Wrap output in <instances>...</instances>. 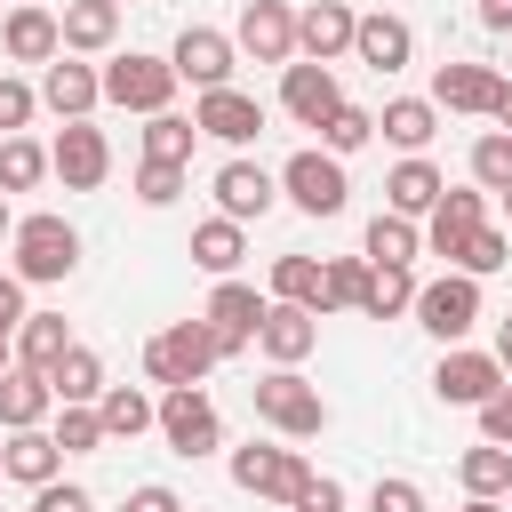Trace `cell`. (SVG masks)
I'll use <instances>...</instances> for the list:
<instances>
[{
    "label": "cell",
    "mask_w": 512,
    "mask_h": 512,
    "mask_svg": "<svg viewBox=\"0 0 512 512\" xmlns=\"http://www.w3.org/2000/svg\"><path fill=\"white\" fill-rule=\"evenodd\" d=\"M248 400H256V424H272L280 440H320V432H328V400H320V384H304L296 368L256 376Z\"/></svg>",
    "instance_id": "1"
},
{
    "label": "cell",
    "mask_w": 512,
    "mask_h": 512,
    "mask_svg": "<svg viewBox=\"0 0 512 512\" xmlns=\"http://www.w3.org/2000/svg\"><path fill=\"white\" fill-rule=\"evenodd\" d=\"M0 472H8V480H24V488H48V480L64 472V448H56L48 432H8V448H0Z\"/></svg>",
    "instance_id": "31"
},
{
    "label": "cell",
    "mask_w": 512,
    "mask_h": 512,
    "mask_svg": "<svg viewBox=\"0 0 512 512\" xmlns=\"http://www.w3.org/2000/svg\"><path fill=\"white\" fill-rule=\"evenodd\" d=\"M232 480H240L248 496H272V504H288V496L312 480V464H304L296 448H280V440H248V448H232Z\"/></svg>",
    "instance_id": "8"
},
{
    "label": "cell",
    "mask_w": 512,
    "mask_h": 512,
    "mask_svg": "<svg viewBox=\"0 0 512 512\" xmlns=\"http://www.w3.org/2000/svg\"><path fill=\"white\" fill-rule=\"evenodd\" d=\"M192 136H200V128H192L184 112H152V120H144V160L184 168V160H192Z\"/></svg>",
    "instance_id": "36"
},
{
    "label": "cell",
    "mask_w": 512,
    "mask_h": 512,
    "mask_svg": "<svg viewBox=\"0 0 512 512\" xmlns=\"http://www.w3.org/2000/svg\"><path fill=\"white\" fill-rule=\"evenodd\" d=\"M112 8H120V0H112Z\"/></svg>",
    "instance_id": "60"
},
{
    "label": "cell",
    "mask_w": 512,
    "mask_h": 512,
    "mask_svg": "<svg viewBox=\"0 0 512 512\" xmlns=\"http://www.w3.org/2000/svg\"><path fill=\"white\" fill-rule=\"evenodd\" d=\"M216 360H224V352H216V328H208V320H176V328H160V336L144 344V376H152L160 392L200 384Z\"/></svg>",
    "instance_id": "3"
},
{
    "label": "cell",
    "mask_w": 512,
    "mask_h": 512,
    "mask_svg": "<svg viewBox=\"0 0 512 512\" xmlns=\"http://www.w3.org/2000/svg\"><path fill=\"white\" fill-rule=\"evenodd\" d=\"M8 248H16V280L24 288H48V280H72L80 272V232L64 216H16Z\"/></svg>",
    "instance_id": "2"
},
{
    "label": "cell",
    "mask_w": 512,
    "mask_h": 512,
    "mask_svg": "<svg viewBox=\"0 0 512 512\" xmlns=\"http://www.w3.org/2000/svg\"><path fill=\"white\" fill-rule=\"evenodd\" d=\"M16 8H24V0H16Z\"/></svg>",
    "instance_id": "59"
},
{
    "label": "cell",
    "mask_w": 512,
    "mask_h": 512,
    "mask_svg": "<svg viewBox=\"0 0 512 512\" xmlns=\"http://www.w3.org/2000/svg\"><path fill=\"white\" fill-rule=\"evenodd\" d=\"M8 232H16V208H8V192H0V240H8Z\"/></svg>",
    "instance_id": "54"
},
{
    "label": "cell",
    "mask_w": 512,
    "mask_h": 512,
    "mask_svg": "<svg viewBox=\"0 0 512 512\" xmlns=\"http://www.w3.org/2000/svg\"><path fill=\"white\" fill-rule=\"evenodd\" d=\"M272 304H304L320 320V256H280L272 264Z\"/></svg>",
    "instance_id": "37"
},
{
    "label": "cell",
    "mask_w": 512,
    "mask_h": 512,
    "mask_svg": "<svg viewBox=\"0 0 512 512\" xmlns=\"http://www.w3.org/2000/svg\"><path fill=\"white\" fill-rule=\"evenodd\" d=\"M496 384H504L496 352H472V344H448V352H440V368H432V392H440L448 408H480Z\"/></svg>",
    "instance_id": "14"
},
{
    "label": "cell",
    "mask_w": 512,
    "mask_h": 512,
    "mask_svg": "<svg viewBox=\"0 0 512 512\" xmlns=\"http://www.w3.org/2000/svg\"><path fill=\"white\" fill-rule=\"evenodd\" d=\"M512 264V232H496V224H480L472 240H464V256L448 264V272H464V280H488V272H504Z\"/></svg>",
    "instance_id": "39"
},
{
    "label": "cell",
    "mask_w": 512,
    "mask_h": 512,
    "mask_svg": "<svg viewBox=\"0 0 512 512\" xmlns=\"http://www.w3.org/2000/svg\"><path fill=\"white\" fill-rule=\"evenodd\" d=\"M56 32H64V56H104L120 40V8L112 0H64Z\"/></svg>",
    "instance_id": "25"
},
{
    "label": "cell",
    "mask_w": 512,
    "mask_h": 512,
    "mask_svg": "<svg viewBox=\"0 0 512 512\" xmlns=\"http://www.w3.org/2000/svg\"><path fill=\"white\" fill-rule=\"evenodd\" d=\"M480 24L488 32H512V0H480Z\"/></svg>",
    "instance_id": "52"
},
{
    "label": "cell",
    "mask_w": 512,
    "mask_h": 512,
    "mask_svg": "<svg viewBox=\"0 0 512 512\" xmlns=\"http://www.w3.org/2000/svg\"><path fill=\"white\" fill-rule=\"evenodd\" d=\"M368 512H424V488L416 480H376L368 488Z\"/></svg>",
    "instance_id": "48"
},
{
    "label": "cell",
    "mask_w": 512,
    "mask_h": 512,
    "mask_svg": "<svg viewBox=\"0 0 512 512\" xmlns=\"http://www.w3.org/2000/svg\"><path fill=\"white\" fill-rule=\"evenodd\" d=\"M488 352H496V368H504V376H512V312H504V320H496V344H488Z\"/></svg>",
    "instance_id": "53"
},
{
    "label": "cell",
    "mask_w": 512,
    "mask_h": 512,
    "mask_svg": "<svg viewBox=\"0 0 512 512\" xmlns=\"http://www.w3.org/2000/svg\"><path fill=\"white\" fill-rule=\"evenodd\" d=\"M352 56H360L376 80H384V72H400V64L416 56V32H408V16H384V8H376V16H360V24H352Z\"/></svg>",
    "instance_id": "23"
},
{
    "label": "cell",
    "mask_w": 512,
    "mask_h": 512,
    "mask_svg": "<svg viewBox=\"0 0 512 512\" xmlns=\"http://www.w3.org/2000/svg\"><path fill=\"white\" fill-rule=\"evenodd\" d=\"M48 408H56L48 376L8 360V376H0V424H8V432H40V416H48Z\"/></svg>",
    "instance_id": "26"
},
{
    "label": "cell",
    "mask_w": 512,
    "mask_h": 512,
    "mask_svg": "<svg viewBox=\"0 0 512 512\" xmlns=\"http://www.w3.org/2000/svg\"><path fill=\"white\" fill-rule=\"evenodd\" d=\"M440 192H448V184H440V168L416 152V160H400V168L384 176V216H408V224H416V216H432V208H440Z\"/></svg>",
    "instance_id": "24"
},
{
    "label": "cell",
    "mask_w": 512,
    "mask_h": 512,
    "mask_svg": "<svg viewBox=\"0 0 512 512\" xmlns=\"http://www.w3.org/2000/svg\"><path fill=\"white\" fill-rule=\"evenodd\" d=\"M32 112H40V96H32L24 80H0V136H16Z\"/></svg>",
    "instance_id": "47"
},
{
    "label": "cell",
    "mask_w": 512,
    "mask_h": 512,
    "mask_svg": "<svg viewBox=\"0 0 512 512\" xmlns=\"http://www.w3.org/2000/svg\"><path fill=\"white\" fill-rule=\"evenodd\" d=\"M16 328H24V280H16V272H0V352L16 344Z\"/></svg>",
    "instance_id": "50"
},
{
    "label": "cell",
    "mask_w": 512,
    "mask_h": 512,
    "mask_svg": "<svg viewBox=\"0 0 512 512\" xmlns=\"http://www.w3.org/2000/svg\"><path fill=\"white\" fill-rule=\"evenodd\" d=\"M192 128L240 152V144H256V136H264V104H256V96H240V88H208V96L192 104Z\"/></svg>",
    "instance_id": "15"
},
{
    "label": "cell",
    "mask_w": 512,
    "mask_h": 512,
    "mask_svg": "<svg viewBox=\"0 0 512 512\" xmlns=\"http://www.w3.org/2000/svg\"><path fill=\"white\" fill-rule=\"evenodd\" d=\"M360 256H368V264H400V272H408V264L424 256V224H408V216H376Z\"/></svg>",
    "instance_id": "35"
},
{
    "label": "cell",
    "mask_w": 512,
    "mask_h": 512,
    "mask_svg": "<svg viewBox=\"0 0 512 512\" xmlns=\"http://www.w3.org/2000/svg\"><path fill=\"white\" fill-rule=\"evenodd\" d=\"M264 304H272V296H256L248 280H216V296H208V312H200V320L216 328V352H224V360H240V352L256 344V320H264Z\"/></svg>",
    "instance_id": "13"
},
{
    "label": "cell",
    "mask_w": 512,
    "mask_h": 512,
    "mask_svg": "<svg viewBox=\"0 0 512 512\" xmlns=\"http://www.w3.org/2000/svg\"><path fill=\"white\" fill-rule=\"evenodd\" d=\"M288 512H344V480H328V472H312L296 496H288Z\"/></svg>",
    "instance_id": "46"
},
{
    "label": "cell",
    "mask_w": 512,
    "mask_h": 512,
    "mask_svg": "<svg viewBox=\"0 0 512 512\" xmlns=\"http://www.w3.org/2000/svg\"><path fill=\"white\" fill-rule=\"evenodd\" d=\"M280 104H288V120H296V128H320V120L344 104V88H336V72H328V64H304V56H296V64L280 72Z\"/></svg>",
    "instance_id": "20"
},
{
    "label": "cell",
    "mask_w": 512,
    "mask_h": 512,
    "mask_svg": "<svg viewBox=\"0 0 512 512\" xmlns=\"http://www.w3.org/2000/svg\"><path fill=\"white\" fill-rule=\"evenodd\" d=\"M480 224H488V192H480V184H464V192H440V208L424 216V248L456 264V256H464V240H472Z\"/></svg>",
    "instance_id": "16"
},
{
    "label": "cell",
    "mask_w": 512,
    "mask_h": 512,
    "mask_svg": "<svg viewBox=\"0 0 512 512\" xmlns=\"http://www.w3.org/2000/svg\"><path fill=\"white\" fill-rule=\"evenodd\" d=\"M416 304V272H400V264H368V280H360V312L368 320H400Z\"/></svg>",
    "instance_id": "33"
},
{
    "label": "cell",
    "mask_w": 512,
    "mask_h": 512,
    "mask_svg": "<svg viewBox=\"0 0 512 512\" xmlns=\"http://www.w3.org/2000/svg\"><path fill=\"white\" fill-rule=\"evenodd\" d=\"M376 128H384V144H400V152L416 160V152L440 136V104H432V96H392V104L376 112Z\"/></svg>",
    "instance_id": "27"
},
{
    "label": "cell",
    "mask_w": 512,
    "mask_h": 512,
    "mask_svg": "<svg viewBox=\"0 0 512 512\" xmlns=\"http://www.w3.org/2000/svg\"><path fill=\"white\" fill-rule=\"evenodd\" d=\"M432 104H440V112L496 120V104H504V80H496L488 64H440V72H432Z\"/></svg>",
    "instance_id": "18"
},
{
    "label": "cell",
    "mask_w": 512,
    "mask_h": 512,
    "mask_svg": "<svg viewBox=\"0 0 512 512\" xmlns=\"http://www.w3.org/2000/svg\"><path fill=\"white\" fill-rule=\"evenodd\" d=\"M0 480H8V472H0Z\"/></svg>",
    "instance_id": "61"
},
{
    "label": "cell",
    "mask_w": 512,
    "mask_h": 512,
    "mask_svg": "<svg viewBox=\"0 0 512 512\" xmlns=\"http://www.w3.org/2000/svg\"><path fill=\"white\" fill-rule=\"evenodd\" d=\"M0 48H8L16 64H56V56H64V32H56V8H40V0H24V8H8V24H0Z\"/></svg>",
    "instance_id": "22"
},
{
    "label": "cell",
    "mask_w": 512,
    "mask_h": 512,
    "mask_svg": "<svg viewBox=\"0 0 512 512\" xmlns=\"http://www.w3.org/2000/svg\"><path fill=\"white\" fill-rule=\"evenodd\" d=\"M152 392H136V384H104V400H96V424H104V440H136V432H152Z\"/></svg>",
    "instance_id": "32"
},
{
    "label": "cell",
    "mask_w": 512,
    "mask_h": 512,
    "mask_svg": "<svg viewBox=\"0 0 512 512\" xmlns=\"http://www.w3.org/2000/svg\"><path fill=\"white\" fill-rule=\"evenodd\" d=\"M496 200H504V224H512V184H504V192H496Z\"/></svg>",
    "instance_id": "57"
},
{
    "label": "cell",
    "mask_w": 512,
    "mask_h": 512,
    "mask_svg": "<svg viewBox=\"0 0 512 512\" xmlns=\"http://www.w3.org/2000/svg\"><path fill=\"white\" fill-rule=\"evenodd\" d=\"M208 192H216V216H232V224H256L272 200H280V176L264 168V160H248V152H232L216 176H208Z\"/></svg>",
    "instance_id": "9"
},
{
    "label": "cell",
    "mask_w": 512,
    "mask_h": 512,
    "mask_svg": "<svg viewBox=\"0 0 512 512\" xmlns=\"http://www.w3.org/2000/svg\"><path fill=\"white\" fill-rule=\"evenodd\" d=\"M456 480H464V496H512V448H496V440L464 448L456 456Z\"/></svg>",
    "instance_id": "34"
},
{
    "label": "cell",
    "mask_w": 512,
    "mask_h": 512,
    "mask_svg": "<svg viewBox=\"0 0 512 512\" xmlns=\"http://www.w3.org/2000/svg\"><path fill=\"white\" fill-rule=\"evenodd\" d=\"M464 512H504V504H496V496H472V504H464Z\"/></svg>",
    "instance_id": "56"
},
{
    "label": "cell",
    "mask_w": 512,
    "mask_h": 512,
    "mask_svg": "<svg viewBox=\"0 0 512 512\" xmlns=\"http://www.w3.org/2000/svg\"><path fill=\"white\" fill-rule=\"evenodd\" d=\"M32 512H96V496L72 480H48V488H32Z\"/></svg>",
    "instance_id": "49"
},
{
    "label": "cell",
    "mask_w": 512,
    "mask_h": 512,
    "mask_svg": "<svg viewBox=\"0 0 512 512\" xmlns=\"http://www.w3.org/2000/svg\"><path fill=\"white\" fill-rule=\"evenodd\" d=\"M496 120H504V136H512V80H504V104H496Z\"/></svg>",
    "instance_id": "55"
},
{
    "label": "cell",
    "mask_w": 512,
    "mask_h": 512,
    "mask_svg": "<svg viewBox=\"0 0 512 512\" xmlns=\"http://www.w3.org/2000/svg\"><path fill=\"white\" fill-rule=\"evenodd\" d=\"M352 8L344 0H312L304 16H296V56L304 64H336V56H352Z\"/></svg>",
    "instance_id": "19"
},
{
    "label": "cell",
    "mask_w": 512,
    "mask_h": 512,
    "mask_svg": "<svg viewBox=\"0 0 512 512\" xmlns=\"http://www.w3.org/2000/svg\"><path fill=\"white\" fill-rule=\"evenodd\" d=\"M480 440H496V448H512V376L480 400Z\"/></svg>",
    "instance_id": "45"
},
{
    "label": "cell",
    "mask_w": 512,
    "mask_h": 512,
    "mask_svg": "<svg viewBox=\"0 0 512 512\" xmlns=\"http://www.w3.org/2000/svg\"><path fill=\"white\" fill-rule=\"evenodd\" d=\"M176 192H184V168H160V160L136 168V200H144V208H168Z\"/></svg>",
    "instance_id": "44"
},
{
    "label": "cell",
    "mask_w": 512,
    "mask_h": 512,
    "mask_svg": "<svg viewBox=\"0 0 512 512\" xmlns=\"http://www.w3.org/2000/svg\"><path fill=\"white\" fill-rule=\"evenodd\" d=\"M368 136H376V112H360V104H336V112L320 120V152H336V160H344V152H360Z\"/></svg>",
    "instance_id": "41"
},
{
    "label": "cell",
    "mask_w": 512,
    "mask_h": 512,
    "mask_svg": "<svg viewBox=\"0 0 512 512\" xmlns=\"http://www.w3.org/2000/svg\"><path fill=\"white\" fill-rule=\"evenodd\" d=\"M280 192H288L304 216H344V200H352V184H344V160H336V152H320V144L288 152V168H280Z\"/></svg>",
    "instance_id": "7"
},
{
    "label": "cell",
    "mask_w": 512,
    "mask_h": 512,
    "mask_svg": "<svg viewBox=\"0 0 512 512\" xmlns=\"http://www.w3.org/2000/svg\"><path fill=\"white\" fill-rule=\"evenodd\" d=\"M48 392H56V408H96V400H104V360H96L88 344H72V352L48 368Z\"/></svg>",
    "instance_id": "30"
},
{
    "label": "cell",
    "mask_w": 512,
    "mask_h": 512,
    "mask_svg": "<svg viewBox=\"0 0 512 512\" xmlns=\"http://www.w3.org/2000/svg\"><path fill=\"white\" fill-rule=\"evenodd\" d=\"M360 280H368V256H328L320 264V320L328 312H360Z\"/></svg>",
    "instance_id": "38"
},
{
    "label": "cell",
    "mask_w": 512,
    "mask_h": 512,
    "mask_svg": "<svg viewBox=\"0 0 512 512\" xmlns=\"http://www.w3.org/2000/svg\"><path fill=\"white\" fill-rule=\"evenodd\" d=\"M120 512H184V496L176 488H160V480H144V488H128V504Z\"/></svg>",
    "instance_id": "51"
},
{
    "label": "cell",
    "mask_w": 512,
    "mask_h": 512,
    "mask_svg": "<svg viewBox=\"0 0 512 512\" xmlns=\"http://www.w3.org/2000/svg\"><path fill=\"white\" fill-rule=\"evenodd\" d=\"M48 176V152L32 136H0V192H32Z\"/></svg>",
    "instance_id": "40"
},
{
    "label": "cell",
    "mask_w": 512,
    "mask_h": 512,
    "mask_svg": "<svg viewBox=\"0 0 512 512\" xmlns=\"http://www.w3.org/2000/svg\"><path fill=\"white\" fill-rule=\"evenodd\" d=\"M416 328L424 336H440V344H464L472 328H480V280H464V272H440V280H424L416 288Z\"/></svg>",
    "instance_id": "6"
},
{
    "label": "cell",
    "mask_w": 512,
    "mask_h": 512,
    "mask_svg": "<svg viewBox=\"0 0 512 512\" xmlns=\"http://www.w3.org/2000/svg\"><path fill=\"white\" fill-rule=\"evenodd\" d=\"M48 176H64V192H96V184L112 176V144H104V128L64 120V136L48 144Z\"/></svg>",
    "instance_id": "12"
},
{
    "label": "cell",
    "mask_w": 512,
    "mask_h": 512,
    "mask_svg": "<svg viewBox=\"0 0 512 512\" xmlns=\"http://www.w3.org/2000/svg\"><path fill=\"white\" fill-rule=\"evenodd\" d=\"M168 64H176V80H192V88L208 96V88H232V64H240V48H232V32H216V24H184Z\"/></svg>",
    "instance_id": "11"
},
{
    "label": "cell",
    "mask_w": 512,
    "mask_h": 512,
    "mask_svg": "<svg viewBox=\"0 0 512 512\" xmlns=\"http://www.w3.org/2000/svg\"><path fill=\"white\" fill-rule=\"evenodd\" d=\"M40 104H48L56 120H88V112L104 104V80H96V64H80V56H56V64H40Z\"/></svg>",
    "instance_id": "17"
},
{
    "label": "cell",
    "mask_w": 512,
    "mask_h": 512,
    "mask_svg": "<svg viewBox=\"0 0 512 512\" xmlns=\"http://www.w3.org/2000/svg\"><path fill=\"white\" fill-rule=\"evenodd\" d=\"M64 456H96L104 448V424H96V408H56V432H48Z\"/></svg>",
    "instance_id": "43"
},
{
    "label": "cell",
    "mask_w": 512,
    "mask_h": 512,
    "mask_svg": "<svg viewBox=\"0 0 512 512\" xmlns=\"http://www.w3.org/2000/svg\"><path fill=\"white\" fill-rule=\"evenodd\" d=\"M472 184H480V192H504V184H512V136H504V128L472 136Z\"/></svg>",
    "instance_id": "42"
},
{
    "label": "cell",
    "mask_w": 512,
    "mask_h": 512,
    "mask_svg": "<svg viewBox=\"0 0 512 512\" xmlns=\"http://www.w3.org/2000/svg\"><path fill=\"white\" fill-rule=\"evenodd\" d=\"M152 432H160L176 456H216V448H224V416H216V400H208L200 384H184V392H160V408H152Z\"/></svg>",
    "instance_id": "5"
},
{
    "label": "cell",
    "mask_w": 512,
    "mask_h": 512,
    "mask_svg": "<svg viewBox=\"0 0 512 512\" xmlns=\"http://www.w3.org/2000/svg\"><path fill=\"white\" fill-rule=\"evenodd\" d=\"M0 376H8V352H0Z\"/></svg>",
    "instance_id": "58"
},
{
    "label": "cell",
    "mask_w": 512,
    "mask_h": 512,
    "mask_svg": "<svg viewBox=\"0 0 512 512\" xmlns=\"http://www.w3.org/2000/svg\"><path fill=\"white\" fill-rule=\"evenodd\" d=\"M232 48L256 56V64H280V72H288V64H296V8H288V0H248Z\"/></svg>",
    "instance_id": "10"
},
{
    "label": "cell",
    "mask_w": 512,
    "mask_h": 512,
    "mask_svg": "<svg viewBox=\"0 0 512 512\" xmlns=\"http://www.w3.org/2000/svg\"><path fill=\"white\" fill-rule=\"evenodd\" d=\"M96 80H104V104L144 112V120H152V112H168V104H176V88H184L168 56H136V48H128V56H112Z\"/></svg>",
    "instance_id": "4"
},
{
    "label": "cell",
    "mask_w": 512,
    "mask_h": 512,
    "mask_svg": "<svg viewBox=\"0 0 512 512\" xmlns=\"http://www.w3.org/2000/svg\"><path fill=\"white\" fill-rule=\"evenodd\" d=\"M240 256H248V224H232V216H208V224H192V264H200V272L232 280V272H240Z\"/></svg>",
    "instance_id": "28"
},
{
    "label": "cell",
    "mask_w": 512,
    "mask_h": 512,
    "mask_svg": "<svg viewBox=\"0 0 512 512\" xmlns=\"http://www.w3.org/2000/svg\"><path fill=\"white\" fill-rule=\"evenodd\" d=\"M8 352H16V368H40V376H48V368L72 352L64 312H24V328H16V344H8Z\"/></svg>",
    "instance_id": "29"
},
{
    "label": "cell",
    "mask_w": 512,
    "mask_h": 512,
    "mask_svg": "<svg viewBox=\"0 0 512 512\" xmlns=\"http://www.w3.org/2000/svg\"><path fill=\"white\" fill-rule=\"evenodd\" d=\"M312 344H320V320H312L304 304H264V320H256V352H264L272 368H296Z\"/></svg>",
    "instance_id": "21"
}]
</instances>
